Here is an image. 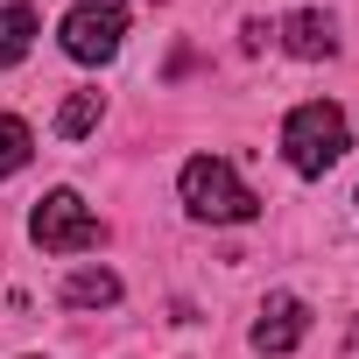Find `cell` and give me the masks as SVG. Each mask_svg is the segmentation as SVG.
<instances>
[{
  "label": "cell",
  "mask_w": 359,
  "mask_h": 359,
  "mask_svg": "<svg viewBox=\"0 0 359 359\" xmlns=\"http://www.w3.org/2000/svg\"><path fill=\"white\" fill-rule=\"evenodd\" d=\"M29 155H36V134H29V120H15V113H0V176H15V169H29Z\"/></svg>",
  "instance_id": "10"
},
{
  "label": "cell",
  "mask_w": 359,
  "mask_h": 359,
  "mask_svg": "<svg viewBox=\"0 0 359 359\" xmlns=\"http://www.w3.org/2000/svg\"><path fill=\"white\" fill-rule=\"evenodd\" d=\"M303 338H310V310H303V296H268L261 317H254V352L282 359V352H296Z\"/></svg>",
  "instance_id": "5"
},
{
  "label": "cell",
  "mask_w": 359,
  "mask_h": 359,
  "mask_svg": "<svg viewBox=\"0 0 359 359\" xmlns=\"http://www.w3.org/2000/svg\"><path fill=\"white\" fill-rule=\"evenodd\" d=\"M338 359H359V317H352V338H345V352Z\"/></svg>",
  "instance_id": "11"
},
{
  "label": "cell",
  "mask_w": 359,
  "mask_h": 359,
  "mask_svg": "<svg viewBox=\"0 0 359 359\" xmlns=\"http://www.w3.org/2000/svg\"><path fill=\"white\" fill-rule=\"evenodd\" d=\"M64 303L71 310H106V303H120V275L113 268H78L64 282Z\"/></svg>",
  "instance_id": "7"
},
{
  "label": "cell",
  "mask_w": 359,
  "mask_h": 359,
  "mask_svg": "<svg viewBox=\"0 0 359 359\" xmlns=\"http://www.w3.org/2000/svg\"><path fill=\"white\" fill-rule=\"evenodd\" d=\"M29 240H36L43 254H85V247L106 240V226L92 219V205H85L78 191H50V198L29 212Z\"/></svg>",
  "instance_id": "3"
},
{
  "label": "cell",
  "mask_w": 359,
  "mask_h": 359,
  "mask_svg": "<svg viewBox=\"0 0 359 359\" xmlns=\"http://www.w3.org/2000/svg\"><path fill=\"white\" fill-rule=\"evenodd\" d=\"M57 36H64V57H78V64H113L120 43H127V8H113V0H85V8L64 15Z\"/></svg>",
  "instance_id": "4"
},
{
  "label": "cell",
  "mask_w": 359,
  "mask_h": 359,
  "mask_svg": "<svg viewBox=\"0 0 359 359\" xmlns=\"http://www.w3.org/2000/svg\"><path fill=\"white\" fill-rule=\"evenodd\" d=\"M29 43H36V8H0V64H22L29 57Z\"/></svg>",
  "instance_id": "8"
},
{
  "label": "cell",
  "mask_w": 359,
  "mask_h": 359,
  "mask_svg": "<svg viewBox=\"0 0 359 359\" xmlns=\"http://www.w3.org/2000/svg\"><path fill=\"white\" fill-rule=\"evenodd\" d=\"M345 148H352V127H345V113L331 99H310V106H296L282 120V155H289L296 176H324Z\"/></svg>",
  "instance_id": "2"
},
{
  "label": "cell",
  "mask_w": 359,
  "mask_h": 359,
  "mask_svg": "<svg viewBox=\"0 0 359 359\" xmlns=\"http://www.w3.org/2000/svg\"><path fill=\"white\" fill-rule=\"evenodd\" d=\"M99 113H106V99H99V92H71V99L57 106V134H64V141H78V134H92V127H99Z\"/></svg>",
  "instance_id": "9"
},
{
  "label": "cell",
  "mask_w": 359,
  "mask_h": 359,
  "mask_svg": "<svg viewBox=\"0 0 359 359\" xmlns=\"http://www.w3.org/2000/svg\"><path fill=\"white\" fill-rule=\"evenodd\" d=\"M176 191H184V212L205 219V226H247V219H261V198L240 184V169L226 155H191L184 176H176Z\"/></svg>",
  "instance_id": "1"
},
{
  "label": "cell",
  "mask_w": 359,
  "mask_h": 359,
  "mask_svg": "<svg viewBox=\"0 0 359 359\" xmlns=\"http://www.w3.org/2000/svg\"><path fill=\"white\" fill-rule=\"evenodd\" d=\"M275 36H282V50H289V57H303V64L338 57V22H331L324 8H296V15H289Z\"/></svg>",
  "instance_id": "6"
}]
</instances>
